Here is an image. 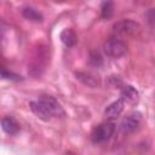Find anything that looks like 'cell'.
<instances>
[{"label": "cell", "instance_id": "obj_16", "mask_svg": "<svg viewBox=\"0 0 155 155\" xmlns=\"http://www.w3.org/2000/svg\"><path fill=\"white\" fill-rule=\"evenodd\" d=\"M54 1H64V0H54Z\"/></svg>", "mask_w": 155, "mask_h": 155}, {"label": "cell", "instance_id": "obj_6", "mask_svg": "<svg viewBox=\"0 0 155 155\" xmlns=\"http://www.w3.org/2000/svg\"><path fill=\"white\" fill-rule=\"evenodd\" d=\"M124 101L120 98V99H117V101H115V102H113V103H110L107 108H105V110H104V116L108 119V120H114V119H116L121 113H122V110H124Z\"/></svg>", "mask_w": 155, "mask_h": 155}, {"label": "cell", "instance_id": "obj_3", "mask_svg": "<svg viewBox=\"0 0 155 155\" xmlns=\"http://www.w3.org/2000/svg\"><path fill=\"white\" fill-rule=\"evenodd\" d=\"M115 131V125L111 121H105L97 125L91 133V139L94 144H101L109 140Z\"/></svg>", "mask_w": 155, "mask_h": 155}, {"label": "cell", "instance_id": "obj_11", "mask_svg": "<svg viewBox=\"0 0 155 155\" xmlns=\"http://www.w3.org/2000/svg\"><path fill=\"white\" fill-rule=\"evenodd\" d=\"M114 12V2L113 0H103L101 5V17L103 19H109Z\"/></svg>", "mask_w": 155, "mask_h": 155}, {"label": "cell", "instance_id": "obj_13", "mask_svg": "<svg viewBox=\"0 0 155 155\" xmlns=\"http://www.w3.org/2000/svg\"><path fill=\"white\" fill-rule=\"evenodd\" d=\"M0 78H4V79H11V80H21V76L13 74L12 71H8L6 70L4 67L0 65Z\"/></svg>", "mask_w": 155, "mask_h": 155}, {"label": "cell", "instance_id": "obj_5", "mask_svg": "<svg viewBox=\"0 0 155 155\" xmlns=\"http://www.w3.org/2000/svg\"><path fill=\"white\" fill-rule=\"evenodd\" d=\"M142 125V115L140 113H132L127 115L120 124V130L124 134H131L136 132Z\"/></svg>", "mask_w": 155, "mask_h": 155}, {"label": "cell", "instance_id": "obj_14", "mask_svg": "<svg viewBox=\"0 0 155 155\" xmlns=\"http://www.w3.org/2000/svg\"><path fill=\"white\" fill-rule=\"evenodd\" d=\"M6 31H7V24L0 19V52L2 50L4 46V41H5V36H6Z\"/></svg>", "mask_w": 155, "mask_h": 155}, {"label": "cell", "instance_id": "obj_15", "mask_svg": "<svg viewBox=\"0 0 155 155\" xmlns=\"http://www.w3.org/2000/svg\"><path fill=\"white\" fill-rule=\"evenodd\" d=\"M91 62L93 64H101L102 63V57L98 52H92L91 53Z\"/></svg>", "mask_w": 155, "mask_h": 155}, {"label": "cell", "instance_id": "obj_9", "mask_svg": "<svg viewBox=\"0 0 155 155\" xmlns=\"http://www.w3.org/2000/svg\"><path fill=\"white\" fill-rule=\"evenodd\" d=\"M75 75H76V79H78L79 81H81L84 85H86V86H88V87L94 88V87H98V86H99V80H98V78H96L94 75H92V74H90V73L78 71Z\"/></svg>", "mask_w": 155, "mask_h": 155}, {"label": "cell", "instance_id": "obj_1", "mask_svg": "<svg viewBox=\"0 0 155 155\" xmlns=\"http://www.w3.org/2000/svg\"><path fill=\"white\" fill-rule=\"evenodd\" d=\"M29 105L31 111L44 121H48L51 117H63L65 115L62 105L52 96H41L38 101H31Z\"/></svg>", "mask_w": 155, "mask_h": 155}, {"label": "cell", "instance_id": "obj_8", "mask_svg": "<svg viewBox=\"0 0 155 155\" xmlns=\"http://www.w3.org/2000/svg\"><path fill=\"white\" fill-rule=\"evenodd\" d=\"M138 91L131 86V85H127V86H124L122 90H121V93H120V98L124 101V102H128V103H136L138 101Z\"/></svg>", "mask_w": 155, "mask_h": 155}, {"label": "cell", "instance_id": "obj_12", "mask_svg": "<svg viewBox=\"0 0 155 155\" xmlns=\"http://www.w3.org/2000/svg\"><path fill=\"white\" fill-rule=\"evenodd\" d=\"M22 15H23L24 18H27L28 21H33V22H42V19H44L42 15L39 11H36L35 8H31V7L24 8Z\"/></svg>", "mask_w": 155, "mask_h": 155}, {"label": "cell", "instance_id": "obj_10", "mask_svg": "<svg viewBox=\"0 0 155 155\" xmlns=\"http://www.w3.org/2000/svg\"><path fill=\"white\" fill-rule=\"evenodd\" d=\"M61 41L67 46V47H73L78 42V36L74 30L71 29H64L61 33Z\"/></svg>", "mask_w": 155, "mask_h": 155}, {"label": "cell", "instance_id": "obj_4", "mask_svg": "<svg viewBox=\"0 0 155 155\" xmlns=\"http://www.w3.org/2000/svg\"><path fill=\"white\" fill-rule=\"evenodd\" d=\"M103 51L109 57L120 58L127 52V45L121 39L111 38L103 44Z\"/></svg>", "mask_w": 155, "mask_h": 155}, {"label": "cell", "instance_id": "obj_2", "mask_svg": "<svg viewBox=\"0 0 155 155\" xmlns=\"http://www.w3.org/2000/svg\"><path fill=\"white\" fill-rule=\"evenodd\" d=\"M113 31L119 36H125V38L137 36L140 33V25L139 23L132 19H121L114 23Z\"/></svg>", "mask_w": 155, "mask_h": 155}, {"label": "cell", "instance_id": "obj_7", "mask_svg": "<svg viewBox=\"0 0 155 155\" xmlns=\"http://www.w3.org/2000/svg\"><path fill=\"white\" fill-rule=\"evenodd\" d=\"M1 128L4 130L5 133L10 134V136H15L19 132V125L18 122L11 117V116H6L1 120Z\"/></svg>", "mask_w": 155, "mask_h": 155}]
</instances>
